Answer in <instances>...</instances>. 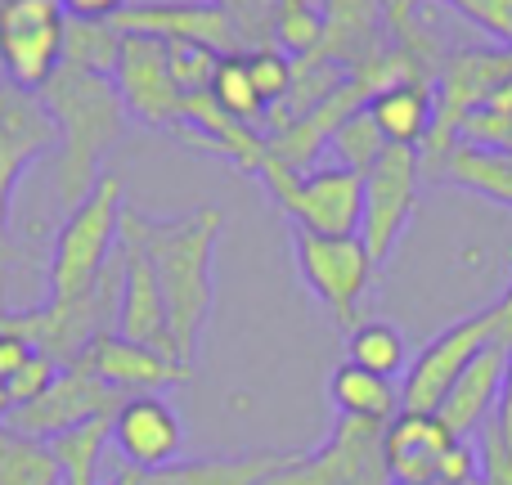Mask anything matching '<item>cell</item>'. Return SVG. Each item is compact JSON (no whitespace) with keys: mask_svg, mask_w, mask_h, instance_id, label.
Listing matches in <instances>:
<instances>
[{"mask_svg":"<svg viewBox=\"0 0 512 485\" xmlns=\"http://www.w3.org/2000/svg\"><path fill=\"white\" fill-rule=\"evenodd\" d=\"M445 5H454L463 18H472L481 32H490L499 45L512 50V0H445Z\"/></svg>","mask_w":512,"mask_h":485,"instance_id":"33","label":"cell"},{"mask_svg":"<svg viewBox=\"0 0 512 485\" xmlns=\"http://www.w3.org/2000/svg\"><path fill=\"white\" fill-rule=\"evenodd\" d=\"M346 355H351V364H360L364 373H378V378H396L400 369H409V346H405V333H400L396 324H382V319H373V324H355L351 337H346Z\"/></svg>","mask_w":512,"mask_h":485,"instance_id":"24","label":"cell"},{"mask_svg":"<svg viewBox=\"0 0 512 485\" xmlns=\"http://www.w3.org/2000/svg\"><path fill=\"white\" fill-rule=\"evenodd\" d=\"M122 252V301H117V324L113 333L126 342L153 346V351L176 360V342H171V315H167V297H162L153 270L144 265L140 252H131L126 243H117Z\"/></svg>","mask_w":512,"mask_h":485,"instance_id":"16","label":"cell"},{"mask_svg":"<svg viewBox=\"0 0 512 485\" xmlns=\"http://www.w3.org/2000/svg\"><path fill=\"white\" fill-rule=\"evenodd\" d=\"M108 441H113V418H90V423L54 436L50 454H54V463H59L63 485H95L99 459H104Z\"/></svg>","mask_w":512,"mask_h":485,"instance_id":"23","label":"cell"},{"mask_svg":"<svg viewBox=\"0 0 512 485\" xmlns=\"http://www.w3.org/2000/svg\"><path fill=\"white\" fill-rule=\"evenodd\" d=\"M221 212L216 207H194L176 216H149L140 207H122V230L117 243L144 256L153 270L171 315V342L176 360L189 364L198 355V342L207 333V319L216 306V243H221Z\"/></svg>","mask_w":512,"mask_h":485,"instance_id":"1","label":"cell"},{"mask_svg":"<svg viewBox=\"0 0 512 485\" xmlns=\"http://www.w3.org/2000/svg\"><path fill=\"white\" fill-rule=\"evenodd\" d=\"M436 180H450V185L472 189V194L490 198V203L512 207V153L481 149V144H459V149L445 158Z\"/></svg>","mask_w":512,"mask_h":485,"instance_id":"22","label":"cell"},{"mask_svg":"<svg viewBox=\"0 0 512 485\" xmlns=\"http://www.w3.org/2000/svg\"><path fill=\"white\" fill-rule=\"evenodd\" d=\"M77 364L86 373H95L99 382H108L113 391H122V396L126 391H135V396H153V391H162V387H185V382L194 378L189 364L171 360V355L153 351V346L126 342V337H117V333L95 337Z\"/></svg>","mask_w":512,"mask_h":485,"instance_id":"14","label":"cell"},{"mask_svg":"<svg viewBox=\"0 0 512 485\" xmlns=\"http://www.w3.org/2000/svg\"><path fill=\"white\" fill-rule=\"evenodd\" d=\"M68 14L59 0H0V72L9 86L36 90L59 72Z\"/></svg>","mask_w":512,"mask_h":485,"instance_id":"5","label":"cell"},{"mask_svg":"<svg viewBox=\"0 0 512 485\" xmlns=\"http://www.w3.org/2000/svg\"><path fill=\"white\" fill-rule=\"evenodd\" d=\"M495 432H499V441H504V450H508V459H512V351H508V369H504V387H499V405H495Z\"/></svg>","mask_w":512,"mask_h":485,"instance_id":"37","label":"cell"},{"mask_svg":"<svg viewBox=\"0 0 512 485\" xmlns=\"http://www.w3.org/2000/svg\"><path fill=\"white\" fill-rule=\"evenodd\" d=\"M265 485H391L382 459V427L337 414L319 450L292 454Z\"/></svg>","mask_w":512,"mask_h":485,"instance_id":"7","label":"cell"},{"mask_svg":"<svg viewBox=\"0 0 512 485\" xmlns=\"http://www.w3.org/2000/svg\"><path fill=\"white\" fill-rule=\"evenodd\" d=\"M216 5L230 14V23L239 27L243 41H256V50L274 45V18H279L283 0H216Z\"/></svg>","mask_w":512,"mask_h":485,"instance_id":"31","label":"cell"},{"mask_svg":"<svg viewBox=\"0 0 512 485\" xmlns=\"http://www.w3.org/2000/svg\"><path fill=\"white\" fill-rule=\"evenodd\" d=\"M122 180L99 176V185L68 212L50 256V297L45 301H77L99 283L117 252L122 230Z\"/></svg>","mask_w":512,"mask_h":485,"instance_id":"3","label":"cell"},{"mask_svg":"<svg viewBox=\"0 0 512 485\" xmlns=\"http://www.w3.org/2000/svg\"><path fill=\"white\" fill-rule=\"evenodd\" d=\"M481 481V445L454 436L450 450L436 463V485H477Z\"/></svg>","mask_w":512,"mask_h":485,"instance_id":"32","label":"cell"},{"mask_svg":"<svg viewBox=\"0 0 512 485\" xmlns=\"http://www.w3.org/2000/svg\"><path fill=\"white\" fill-rule=\"evenodd\" d=\"M292 256L306 279V288L328 306V315L351 333L360 324V301L373 283V256L360 234H342V239H324V234L292 230Z\"/></svg>","mask_w":512,"mask_h":485,"instance_id":"6","label":"cell"},{"mask_svg":"<svg viewBox=\"0 0 512 485\" xmlns=\"http://www.w3.org/2000/svg\"><path fill=\"white\" fill-rule=\"evenodd\" d=\"M50 149H59V126L45 113V104L0 77V279H5V261H9V207H14V189L23 180V171L36 158H45Z\"/></svg>","mask_w":512,"mask_h":485,"instance_id":"10","label":"cell"},{"mask_svg":"<svg viewBox=\"0 0 512 485\" xmlns=\"http://www.w3.org/2000/svg\"><path fill=\"white\" fill-rule=\"evenodd\" d=\"M225 54L207 50V45H189V41H176L167 45V68H171V81H176L180 95H203L212 90V77L221 68Z\"/></svg>","mask_w":512,"mask_h":485,"instance_id":"29","label":"cell"},{"mask_svg":"<svg viewBox=\"0 0 512 485\" xmlns=\"http://www.w3.org/2000/svg\"><path fill=\"white\" fill-rule=\"evenodd\" d=\"M212 99L221 104V113L234 117V122L252 126V131L265 126V99L256 95V86H252L248 54H225L216 77H212Z\"/></svg>","mask_w":512,"mask_h":485,"instance_id":"25","label":"cell"},{"mask_svg":"<svg viewBox=\"0 0 512 485\" xmlns=\"http://www.w3.org/2000/svg\"><path fill=\"white\" fill-rule=\"evenodd\" d=\"M248 68H252L256 95L265 99V113L292 95V59H288V54H279L274 45H261V50H252L248 54Z\"/></svg>","mask_w":512,"mask_h":485,"instance_id":"30","label":"cell"},{"mask_svg":"<svg viewBox=\"0 0 512 485\" xmlns=\"http://www.w3.org/2000/svg\"><path fill=\"white\" fill-rule=\"evenodd\" d=\"M113 445L122 450L126 468L158 472L180 459L185 427H180V414L162 396H126L113 414Z\"/></svg>","mask_w":512,"mask_h":485,"instance_id":"15","label":"cell"},{"mask_svg":"<svg viewBox=\"0 0 512 485\" xmlns=\"http://www.w3.org/2000/svg\"><path fill=\"white\" fill-rule=\"evenodd\" d=\"M122 400H126L122 391H113L108 382H99L95 373L72 364V369L54 373V382L36 400L9 409V418L0 427H9L14 436H27V441L50 445L54 436L72 432V427L90 423V418H113Z\"/></svg>","mask_w":512,"mask_h":485,"instance_id":"8","label":"cell"},{"mask_svg":"<svg viewBox=\"0 0 512 485\" xmlns=\"http://www.w3.org/2000/svg\"><path fill=\"white\" fill-rule=\"evenodd\" d=\"M486 342H495V315H490V306L459 319V324H450L445 333H436L409 360L405 382H400V409H409V414H436L441 400L450 396V387L463 378V369L477 360V351Z\"/></svg>","mask_w":512,"mask_h":485,"instance_id":"9","label":"cell"},{"mask_svg":"<svg viewBox=\"0 0 512 485\" xmlns=\"http://www.w3.org/2000/svg\"><path fill=\"white\" fill-rule=\"evenodd\" d=\"M364 113L373 117V126L382 131L387 144L418 149V144L427 140V131H432L436 104H432V90H427V77H409V81H396V86L378 90Z\"/></svg>","mask_w":512,"mask_h":485,"instance_id":"19","label":"cell"},{"mask_svg":"<svg viewBox=\"0 0 512 485\" xmlns=\"http://www.w3.org/2000/svg\"><path fill=\"white\" fill-rule=\"evenodd\" d=\"M113 27L122 36H149L162 45H207L216 54H239L243 36L230 23L221 5H194V0H149V5H126L113 18Z\"/></svg>","mask_w":512,"mask_h":485,"instance_id":"12","label":"cell"},{"mask_svg":"<svg viewBox=\"0 0 512 485\" xmlns=\"http://www.w3.org/2000/svg\"><path fill=\"white\" fill-rule=\"evenodd\" d=\"M274 203L283 207L297 230L324 234V239H342V234H360V203H364V180L346 167H310V171H288L283 162L265 158L256 171Z\"/></svg>","mask_w":512,"mask_h":485,"instance_id":"4","label":"cell"},{"mask_svg":"<svg viewBox=\"0 0 512 485\" xmlns=\"http://www.w3.org/2000/svg\"><path fill=\"white\" fill-rule=\"evenodd\" d=\"M117 54H122V32H117L113 23H72L68 18L63 63L86 68V72H99V77H113Z\"/></svg>","mask_w":512,"mask_h":485,"instance_id":"27","label":"cell"},{"mask_svg":"<svg viewBox=\"0 0 512 485\" xmlns=\"http://www.w3.org/2000/svg\"><path fill=\"white\" fill-rule=\"evenodd\" d=\"M59 5L72 23H113L126 9V0H59Z\"/></svg>","mask_w":512,"mask_h":485,"instance_id":"35","label":"cell"},{"mask_svg":"<svg viewBox=\"0 0 512 485\" xmlns=\"http://www.w3.org/2000/svg\"><path fill=\"white\" fill-rule=\"evenodd\" d=\"M364 108H369V104H364ZM364 108H360L355 117H346V122L333 131V140H328V149H333L337 167L355 171V176H364V171H369L373 162L387 153V140H382V131L373 126V117L364 113Z\"/></svg>","mask_w":512,"mask_h":485,"instance_id":"28","label":"cell"},{"mask_svg":"<svg viewBox=\"0 0 512 485\" xmlns=\"http://www.w3.org/2000/svg\"><path fill=\"white\" fill-rule=\"evenodd\" d=\"M454 432L436 414H409L400 409L382 427V459H387L391 485H436V463L450 450Z\"/></svg>","mask_w":512,"mask_h":485,"instance_id":"17","label":"cell"},{"mask_svg":"<svg viewBox=\"0 0 512 485\" xmlns=\"http://www.w3.org/2000/svg\"><path fill=\"white\" fill-rule=\"evenodd\" d=\"M288 459L292 454L283 450H252L239 459H185L144 472L140 485H265Z\"/></svg>","mask_w":512,"mask_h":485,"instance_id":"20","label":"cell"},{"mask_svg":"<svg viewBox=\"0 0 512 485\" xmlns=\"http://www.w3.org/2000/svg\"><path fill=\"white\" fill-rule=\"evenodd\" d=\"M36 99L45 104V113L59 126V171H54V189H59V203L77 207L90 189L104 176V153L122 140L126 126V104L117 95L113 77H99V72L72 68L59 63L50 81L36 90Z\"/></svg>","mask_w":512,"mask_h":485,"instance_id":"2","label":"cell"},{"mask_svg":"<svg viewBox=\"0 0 512 485\" xmlns=\"http://www.w3.org/2000/svg\"><path fill=\"white\" fill-rule=\"evenodd\" d=\"M504 369H508V351L499 342H486L477 351V360L463 369V378L450 387V396L441 400L436 418L450 427L463 441H477V432L490 423L499 405V387H504Z\"/></svg>","mask_w":512,"mask_h":485,"instance_id":"18","label":"cell"},{"mask_svg":"<svg viewBox=\"0 0 512 485\" xmlns=\"http://www.w3.org/2000/svg\"><path fill=\"white\" fill-rule=\"evenodd\" d=\"M328 396H333L342 418H364V423L387 427L400 414V387H391L378 373H364L360 364H337L328 378Z\"/></svg>","mask_w":512,"mask_h":485,"instance_id":"21","label":"cell"},{"mask_svg":"<svg viewBox=\"0 0 512 485\" xmlns=\"http://www.w3.org/2000/svg\"><path fill=\"white\" fill-rule=\"evenodd\" d=\"M0 485H63L50 445L0 427Z\"/></svg>","mask_w":512,"mask_h":485,"instance_id":"26","label":"cell"},{"mask_svg":"<svg viewBox=\"0 0 512 485\" xmlns=\"http://www.w3.org/2000/svg\"><path fill=\"white\" fill-rule=\"evenodd\" d=\"M9 409H14V396H9V382L0 378V423L9 418Z\"/></svg>","mask_w":512,"mask_h":485,"instance_id":"39","label":"cell"},{"mask_svg":"<svg viewBox=\"0 0 512 485\" xmlns=\"http://www.w3.org/2000/svg\"><path fill=\"white\" fill-rule=\"evenodd\" d=\"M32 342H27L23 333H9V328H0V378H14L18 369H23L27 360H32Z\"/></svg>","mask_w":512,"mask_h":485,"instance_id":"36","label":"cell"},{"mask_svg":"<svg viewBox=\"0 0 512 485\" xmlns=\"http://www.w3.org/2000/svg\"><path fill=\"white\" fill-rule=\"evenodd\" d=\"M360 180H364L360 239L369 247L373 265H382L391 256V247L400 243V234H405V225H409V212H414V203H418V180H423L418 149L387 144V153H382Z\"/></svg>","mask_w":512,"mask_h":485,"instance_id":"11","label":"cell"},{"mask_svg":"<svg viewBox=\"0 0 512 485\" xmlns=\"http://www.w3.org/2000/svg\"><path fill=\"white\" fill-rule=\"evenodd\" d=\"M490 315H495V342L504 346V351H512V283H508V292L490 306Z\"/></svg>","mask_w":512,"mask_h":485,"instance_id":"38","label":"cell"},{"mask_svg":"<svg viewBox=\"0 0 512 485\" xmlns=\"http://www.w3.org/2000/svg\"><path fill=\"white\" fill-rule=\"evenodd\" d=\"M113 81H117V95H122L131 117H140L144 126H167V131H176L185 95H180L176 81H171L167 45L162 41L122 36V54H117Z\"/></svg>","mask_w":512,"mask_h":485,"instance_id":"13","label":"cell"},{"mask_svg":"<svg viewBox=\"0 0 512 485\" xmlns=\"http://www.w3.org/2000/svg\"><path fill=\"white\" fill-rule=\"evenodd\" d=\"M140 477H144V472H135V468H122V472H117V477L108 481V485H140Z\"/></svg>","mask_w":512,"mask_h":485,"instance_id":"40","label":"cell"},{"mask_svg":"<svg viewBox=\"0 0 512 485\" xmlns=\"http://www.w3.org/2000/svg\"><path fill=\"white\" fill-rule=\"evenodd\" d=\"M54 373H59V369H54V360H45V355L36 351L32 360H27L23 369L9 378V396H14V405H27V400H36L54 382Z\"/></svg>","mask_w":512,"mask_h":485,"instance_id":"34","label":"cell"}]
</instances>
